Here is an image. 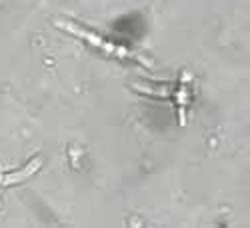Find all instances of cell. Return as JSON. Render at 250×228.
<instances>
[{
    "label": "cell",
    "instance_id": "1",
    "mask_svg": "<svg viewBox=\"0 0 250 228\" xmlns=\"http://www.w3.org/2000/svg\"><path fill=\"white\" fill-rule=\"evenodd\" d=\"M40 164H42V160L40 158H36L34 162H30L28 166L22 170V172H16V174H8V176H4L2 180H0V184H12V182H22L24 178H28L32 172H36L38 168H40Z\"/></svg>",
    "mask_w": 250,
    "mask_h": 228
},
{
    "label": "cell",
    "instance_id": "2",
    "mask_svg": "<svg viewBox=\"0 0 250 228\" xmlns=\"http://www.w3.org/2000/svg\"><path fill=\"white\" fill-rule=\"evenodd\" d=\"M64 28H68L70 32H74L76 36H82V38H86V40H90V44L92 46H96V48H104V50H110V52H116V48L114 46H110V44H106L102 38H98V36H94V34H90V32H84V30H78V28H74L72 24H64Z\"/></svg>",
    "mask_w": 250,
    "mask_h": 228
}]
</instances>
